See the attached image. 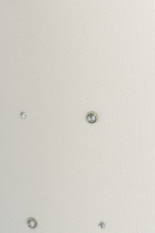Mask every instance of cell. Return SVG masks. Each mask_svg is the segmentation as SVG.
I'll use <instances>...</instances> for the list:
<instances>
[{"instance_id":"1","label":"cell","mask_w":155,"mask_h":233,"mask_svg":"<svg viewBox=\"0 0 155 233\" xmlns=\"http://www.w3.org/2000/svg\"><path fill=\"white\" fill-rule=\"evenodd\" d=\"M86 120L90 124H94L98 120V115L94 111H90L86 115Z\"/></svg>"},{"instance_id":"4","label":"cell","mask_w":155,"mask_h":233,"mask_svg":"<svg viewBox=\"0 0 155 233\" xmlns=\"http://www.w3.org/2000/svg\"><path fill=\"white\" fill-rule=\"evenodd\" d=\"M20 116H21V118H22V119H25V118L26 117V114L25 113H21Z\"/></svg>"},{"instance_id":"2","label":"cell","mask_w":155,"mask_h":233,"mask_svg":"<svg viewBox=\"0 0 155 233\" xmlns=\"http://www.w3.org/2000/svg\"><path fill=\"white\" fill-rule=\"evenodd\" d=\"M27 225L29 226V227L30 229H35L38 226V223H37L36 220L34 218V217H29L27 220Z\"/></svg>"},{"instance_id":"3","label":"cell","mask_w":155,"mask_h":233,"mask_svg":"<svg viewBox=\"0 0 155 233\" xmlns=\"http://www.w3.org/2000/svg\"><path fill=\"white\" fill-rule=\"evenodd\" d=\"M98 226L100 227L101 229H103V228H104L105 227V223H104V222H100V224H99Z\"/></svg>"}]
</instances>
